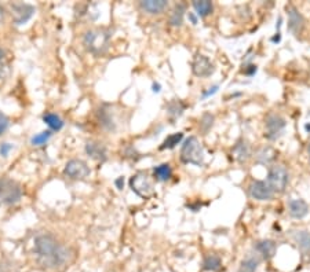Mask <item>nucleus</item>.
Wrapping results in <instances>:
<instances>
[{"instance_id": "33", "label": "nucleus", "mask_w": 310, "mask_h": 272, "mask_svg": "<svg viewBox=\"0 0 310 272\" xmlns=\"http://www.w3.org/2000/svg\"><path fill=\"white\" fill-rule=\"evenodd\" d=\"M217 91H218V85H214V87L208 88V91L203 94V98H207V97H210V95H214V94L217 93Z\"/></svg>"}, {"instance_id": "35", "label": "nucleus", "mask_w": 310, "mask_h": 272, "mask_svg": "<svg viewBox=\"0 0 310 272\" xmlns=\"http://www.w3.org/2000/svg\"><path fill=\"white\" fill-rule=\"evenodd\" d=\"M5 15H6V13H5V9H3V7H2V6H0V24H2V22H3V21H5Z\"/></svg>"}, {"instance_id": "31", "label": "nucleus", "mask_w": 310, "mask_h": 272, "mask_svg": "<svg viewBox=\"0 0 310 272\" xmlns=\"http://www.w3.org/2000/svg\"><path fill=\"white\" fill-rule=\"evenodd\" d=\"M9 125H10V120H9V117L6 116L5 113L0 112V135H3V133L7 131Z\"/></svg>"}, {"instance_id": "26", "label": "nucleus", "mask_w": 310, "mask_h": 272, "mask_svg": "<svg viewBox=\"0 0 310 272\" xmlns=\"http://www.w3.org/2000/svg\"><path fill=\"white\" fill-rule=\"evenodd\" d=\"M275 150L270 149V147H262L261 150L256 153V158H258L259 162L266 164V162H270V161L275 158Z\"/></svg>"}, {"instance_id": "19", "label": "nucleus", "mask_w": 310, "mask_h": 272, "mask_svg": "<svg viewBox=\"0 0 310 272\" xmlns=\"http://www.w3.org/2000/svg\"><path fill=\"white\" fill-rule=\"evenodd\" d=\"M183 17H185V7H183V5H177L170 14V20H168L170 25L181 26L183 24Z\"/></svg>"}, {"instance_id": "16", "label": "nucleus", "mask_w": 310, "mask_h": 272, "mask_svg": "<svg viewBox=\"0 0 310 272\" xmlns=\"http://www.w3.org/2000/svg\"><path fill=\"white\" fill-rule=\"evenodd\" d=\"M141 9L148 14H160L168 7L167 0H143L139 3Z\"/></svg>"}, {"instance_id": "36", "label": "nucleus", "mask_w": 310, "mask_h": 272, "mask_svg": "<svg viewBox=\"0 0 310 272\" xmlns=\"http://www.w3.org/2000/svg\"><path fill=\"white\" fill-rule=\"evenodd\" d=\"M153 93H160V85L159 84H153Z\"/></svg>"}, {"instance_id": "29", "label": "nucleus", "mask_w": 310, "mask_h": 272, "mask_svg": "<svg viewBox=\"0 0 310 272\" xmlns=\"http://www.w3.org/2000/svg\"><path fill=\"white\" fill-rule=\"evenodd\" d=\"M7 73H9V58L5 50L0 47V80L5 78Z\"/></svg>"}, {"instance_id": "27", "label": "nucleus", "mask_w": 310, "mask_h": 272, "mask_svg": "<svg viewBox=\"0 0 310 272\" xmlns=\"http://www.w3.org/2000/svg\"><path fill=\"white\" fill-rule=\"evenodd\" d=\"M51 131H43L40 132V133H36V135L32 138V141H30V143L33 145V146H43V145H46L47 143V141H49L50 138H51Z\"/></svg>"}, {"instance_id": "12", "label": "nucleus", "mask_w": 310, "mask_h": 272, "mask_svg": "<svg viewBox=\"0 0 310 272\" xmlns=\"http://www.w3.org/2000/svg\"><path fill=\"white\" fill-rule=\"evenodd\" d=\"M287 13H288V29L294 34H299L303 28H305V18L296 10L294 6H288L287 7Z\"/></svg>"}, {"instance_id": "20", "label": "nucleus", "mask_w": 310, "mask_h": 272, "mask_svg": "<svg viewBox=\"0 0 310 272\" xmlns=\"http://www.w3.org/2000/svg\"><path fill=\"white\" fill-rule=\"evenodd\" d=\"M43 121H45L53 131H59V129L64 126V121H62L57 114H54V113H46L45 116H43Z\"/></svg>"}, {"instance_id": "10", "label": "nucleus", "mask_w": 310, "mask_h": 272, "mask_svg": "<svg viewBox=\"0 0 310 272\" xmlns=\"http://www.w3.org/2000/svg\"><path fill=\"white\" fill-rule=\"evenodd\" d=\"M192 70L193 73L196 74L197 77H208L214 73V63L207 58L206 55L203 54H197L192 63Z\"/></svg>"}, {"instance_id": "17", "label": "nucleus", "mask_w": 310, "mask_h": 272, "mask_svg": "<svg viewBox=\"0 0 310 272\" xmlns=\"http://www.w3.org/2000/svg\"><path fill=\"white\" fill-rule=\"evenodd\" d=\"M255 248L258 252L261 253L262 257L269 260V258H273L276 254V250H277V245H276L275 241H270V239H263V241H259L256 242Z\"/></svg>"}, {"instance_id": "15", "label": "nucleus", "mask_w": 310, "mask_h": 272, "mask_svg": "<svg viewBox=\"0 0 310 272\" xmlns=\"http://www.w3.org/2000/svg\"><path fill=\"white\" fill-rule=\"evenodd\" d=\"M231 154L235 157V160L239 162H247L251 158V146L248 145L247 141L237 142L236 146L231 150Z\"/></svg>"}, {"instance_id": "2", "label": "nucleus", "mask_w": 310, "mask_h": 272, "mask_svg": "<svg viewBox=\"0 0 310 272\" xmlns=\"http://www.w3.org/2000/svg\"><path fill=\"white\" fill-rule=\"evenodd\" d=\"M110 34L105 29H91L84 34L83 44L94 55H102L109 49Z\"/></svg>"}, {"instance_id": "9", "label": "nucleus", "mask_w": 310, "mask_h": 272, "mask_svg": "<svg viewBox=\"0 0 310 272\" xmlns=\"http://www.w3.org/2000/svg\"><path fill=\"white\" fill-rule=\"evenodd\" d=\"M90 168L89 165L82 160H70L68 161V164L65 165L64 173L68 177L73 180H82L86 179L90 175Z\"/></svg>"}, {"instance_id": "8", "label": "nucleus", "mask_w": 310, "mask_h": 272, "mask_svg": "<svg viewBox=\"0 0 310 272\" xmlns=\"http://www.w3.org/2000/svg\"><path fill=\"white\" fill-rule=\"evenodd\" d=\"M248 194L256 201H270L275 195V191L263 180H254L251 185L248 186Z\"/></svg>"}, {"instance_id": "6", "label": "nucleus", "mask_w": 310, "mask_h": 272, "mask_svg": "<svg viewBox=\"0 0 310 272\" xmlns=\"http://www.w3.org/2000/svg\"><path fill=\"white\" fill-rule=\"evenodd\" d=\"M130 187L134 193L139 195L141 198H149L153 194V182L146 173L139 172L137 175H134L130 180Z\"/></svg>"}, {"instance_id": "28", "label": "nucleus", "mask_w": 310, "mask_h": 272, "mask_svg": "<svg viewBox=\"0 0 310 272\" xmlns=\"http://www.w3.org/2000/svg\"><path fill=\"white\" fill-rule=\"evenodd\" d=\"M258 264H259V261L255 260V258H246L244 261L241 262L239 272H255L256 268H258Z\"/></svg>"}, {"instance_id": "30", "label": "nucleus", "mask_w": 310, "mask_h": 272, "mask_svg": "<svg viewBox=\"0 0 310 272\" xmlns=\"http://www.w3.org/2000/svg\"><path fill=\"white\" fill-rule=\"evenodd\" d=\"M214 124V116H211L210 113H206L204 116L202 117V121H200V128H202L203 132H207Z\"/></svg>"}, {"instance_id": "21", "label": "nucleus", "mask_w": 310, "mask_h": 272, "mask_svg": "<svg viewBox=\"0 0 310 272\" xmlns=\"http://www.w3.org/2000/svg\"><path fill=\"white\" fill-rule=\"evenodd\" d=\"M222 265L221 258L215 256V254H210L204 258V262H203V268L206 271H218Z\"/></svg>"}, {"instance_id": "18", "label": "nucleus", "mask_w": 310, "mask_h": 272, "mask_svg": "<svg viewBox=\"0 0 310 272\" xmlns=\"http://www.w3.org/2000/svg\"><path fill=\"white\" fill-rule=\"evenodd\" d=\"M193 9L196 10L197 14L204 18V17H208L211 14L212 10H214V5H212V2H208V0H195Z\"/></svg>"}, {"instance_id": "11", "label": "nucleus", "mask_w": 310, "mask_h": 272, "mask_svg": "<svg viewBox=\"0 0 310 272\" xmlns=\"http://www.w3.org/2000/svg\"><path fill=\"white\" fill-rule=\"evenodd\" d=\"M286 126V120L279 114H269L265 120V136L276 139Z\"/></svg>"}, {"instance_id": "3", "label": "nucleus", "mask_w": 310, "mask_h": 272, "mask_svg": "<svg viewBox=\"0 0 310 272\" xmlns=\"http://www.w3.org/2000/svg\"><path fill=\"white\" fill-rule=\"evenodd\" d=\"M181 160L185 164H193L196 166H202L204 162V150H203L202 143L197 138L190 136L185 141L181 150Z\"/></svg>"}, {"instance_id": "23", "label": "nucleus", "mask_w": 310, "mask_h": 272, "mask_svg": "<svg viewBox=\"0 0 310 272\" xmlns=\"http://www.w3.org/2000/svg\"><path fill=\"white\" fill-rule=\"evenodd\" d=\"M183 139V133L182 132H177V133H172V135L167 136L166 138V141L163 142V145L160 146V149L162 150H164V149H174V147L177 146V145H179L181 143V141Z\"/></svg>"}, {"instance_id": "37", "label": "nucleus", "mask_w": 310, "mask_h": 272, "mask_svg": "<svg viewBox=\"0 0 310 272\" xmlns=\"http://www.w3.org/2000/svg\"><path fill=\"white\" fill-rule=\"evenodd\" d=\"M309 154H310V147H309Z\"/></svg>"}, {"instance_id": "14", "label": "nucleus", "mask_w": 310, "mask_h": 272, "mask_svg": "<svg viewBox=\"0 0 310 272\" xmlns=\"http://www.w3.org/2000/svg\"><path fill=\"white\" fill-rule=\"evenodd\" d=\"M86 153L89 154L93 160L105 161L106 160V147L103 143L97 141H90L86 145Z\"/></svg>"}, {"instance_id": "24", "label": "nucleus", "mask_w": 310, "mask_h": 272, "mask_svg": "<svg viewBox=\"0 0 310 272\" xmlns=\"http://www.w3.org/2000/svg\"><path fill=\"white\" fill-rule=\"evenodd\" d=\"M183 110H185V105H183L182 102H179V101H172V102L168 103V116L172 117V118H177V117L182 116Z\"/></svg>"}, {"instance_id": "4", "label": "nucleus", "mask_w": 310, "mask_h": 272, "mask_svg": "<svg viewBox=\"0 0 310 272\" xmlns=\"http://www.w3.org/2000/svg\"><path fill=\"white\" fill-rule=\"evenodd\" d=\"M22 198V187L18 182L9 177L0 179V204L14 205Z\"/></svg>"}, {"instance_id": "32", "label": "nucleus", "mask_w": 310, "mask_h": 272, "mask_svg": "<svg viewBox=\"0 0 310 272\" xmlns=\"http://www.w3.org/2000/svg\"><path fill=\"white\" fill-rule=\"evenodd\" d=\"M13 149H14V146H13L11 143H7V142L2 143V145H0V156L7 157L10 154V151L13 150Z\"/></svg>"}, {"instance_id": "13", "label": "nucleus", "mask_w": 310, "mask_h": 272, "mask_svg": "<svg viewBox=\"0 0 310 272\" xmlns=\"http://www.w3.org/2000/svg\"><path fill=\"white\" fill-rule=\"evenodd\" d=\"M288 212L294 219H303L309 213V205L303 199H291L288 202Z\"/></svg>"}, {"instance_id": "1", "label": "nucleus", "mask_w": 310, "mask_h": 272, "mask_svg": "<svg viewBox=\"0 0 310 272\" xmlns=\"http://www.w3.org/2000/svg\"><path fill=\"white\" fill-rule=\"evenodd\" d=\"M34 252L40 262L49 268L65 265L69 260V250L51 234H42L34 238Z\"/></svg>"}, {"instance_id": "7", "label": "nucleus", "mask_w": 310, "mask_h": 272, "mask_svg": "<svg viewBox=\"0 0 310 272\" xmlns=\"http://www.w3.org/2000/svg\"><path fill=\"white\" fill-rule=\"evenodd\" d=\"M11 15H13V21L15 25H24L33 17L34 7L29 3H13L10 5Z\"/></svg>"}, {"instance_id": "25", "label": "nucleus", "mask_w": 310, "mask_h": 272, "mask_svg": "<svg viewBox=\"0 0 310 272\" xmlns=\"http://www.w3.org/2000/svg\"><path fill=\"white\" fill-rule=\"evenodd\" d=\"M295 241L303 252L310 250V234L307 231H298V234L295 235Z\"/></svg>"}, {"instance_id": "22", "label": "nucleus", "mask_w": 310, "mask_h": 272, "mask_svg": "<svg viewBox=\"0 0 310 272\" xmlns=\"http://www.w3.org/2000/svg\"><path fill=\"white\" fill-rule=\"evenodd\" d=\"M172 175L171 166L168 164H162L154 168V177L160 182H166V180H170Z\"/></svg>"}, {"instance_id": "34", "label": "nucleus", "mask_w": 310, "mask_h": 272, "mask_svg": "<svg viewBox=\"0 0 310 272\" xmlns=\"http://www.w3.org/2000/svg\"><path fill=\"white\" fill-rule=\"evenodd\" d=\"M114 185H116V187H118L119 190H122L123 189V186H124V177L123 176H120L116 182H114Z\"/></svg>"}, {"instance_id": "5", "label": "nucleus", "mask_w": 310, "mask_h": 272, "mask_svg": "<svg viewBox=\"0 0 310 272\" xmlns=\"http://www.w3.org/2000/svg\"><path fill=\"white\" fill-rule=\"evenodd\" d=\"M288 180H290L288 170L283 165H273L269 168L266 183L270 186L275 193H283L287 189Z\"/></svg>"}]
</instances>
